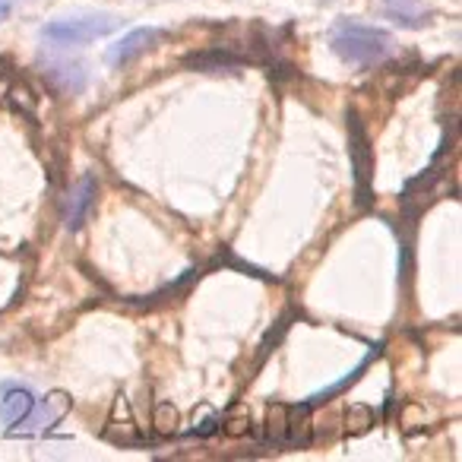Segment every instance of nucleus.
<instances>
[{
	"label": "nucleus",
	"instance_id": "nucleus-1",
	"mask_svg": "<svg viewBox=\"0 0 462 462\" xmlns=\"http://www.w3.org/2000/svg\"><path fill=\"white\" fill-rule=\"evenodd\" d=\"M329 48L339 60L352 67L383 64L393 54V35L380 26H365L358 20H339L329 29Z\"/></svg>",
	"mask_w": 462,
	"mask_h": 462
},
{
	"label": "nucleus",
	"instance_id": "nucleus-2",
	"mask_svg": "<svg viewBox=\"0 0 462 462\" xmlns=\"http://www.w3.org/2000/svg\"><path fill=\"white\" fill-rule=\"evenodd\" d=\"M124 26L121 16L115 14H86V16H64L42 26V39L51 45H86V42L105 39Z\"/></svg>",
	"mask_w": 462,
	"mask_h": 462
},
{
	"label": "nucleus",
	"instance_id": "nucleus-3",
	"mask_svg": "<svg viewBox=\"0 0 462 462\" xmlns=\"http://www.w3.org/2000/svg\"><path fill=\"white\" fill-rule=\"evenodd\" d=\"M348 159H352V171H355V197H358L361 209H367L374 203V187H371L374 155L367 149V134L355 111H348Z\"/></svg>",
	"mask_w": 462,
	"mask_h": 462
},
{
	"label": "nucleus",
	"instance_id": "nucleus-4",
	"mask_svg": "<svg viewBox=\"0 0 462 462\" xmlns=\"http://www.w3.org/2000/svg\"><path fill=\"white\" fill-rule=\"evenodd\" d=\"M35 402H39V399L32 396V390H29V386L0 383V418L7 421L10 434H14L16 428H23V424H26V418L32 415Z\"/></svg>",
	"mask_w": 462,
	"mask_h": 462
},
{
	"label": "nucleus",
	"instance_id": "nucleus-5",
	"mask_svg": "<svg viewBox=\"0 0 462 462\" xmlns=\"http://www.w3.org/2000/svg\"><path fill=\"white\" fill-rule=\"evenodd\" d=\"M96 178L92 174H86V178H79L77 184L70 187V193H67V203H64V222L70 231H79L86 225V218H89V209L92 203H96Z\"/></svg>",
	"mask_w": 462,
	"mask_h": 462
},
{
	"label": "nucleus",
	"instance_id": "nucleus-6",
	"mask_svg": "<svg viewBox=\"0 0 462 462\" xmlns=\"http://www.w3.org/2000/svg\"><path fill=\"white\" fill-rule=\"evenodd\" d=\"M159 39H162V32H159V29H152V26L134 29V32L124 35V39L117 42V45H111V48H108L105 60H108L111 67H127L130 60H136L140 54H146L149 48H152Z\"/></svg>",
	"mask_w": 462,
	"mask_h": 462
},
{
	"label": "nucleus",
	"instance_id": "nucleus-7",
	"mask_svg": "<svg viewBox=\"0 0 462 462\" xmlns=\"http://www.w3.org/2000/svg\"><path fill=\"white\" fill-rule=\"evenodd\" d=\"M380 352H383V342H377V346H371V348H367V355H365V358H361V361H358V365H355V367H352V371H348V374H346V377H339V380H336V383L323 386V390L310 393V396H308V399H304V405H308V409H314V405H323V402H329V399H333V396H339V393H342V390H346V386H352V383H355V380H358V377H361V374H365V371H367V367H371V361H374V358H377V355H380Z\"/></svg>",
	"mask_w": 462,
	"mask_h": 462
},
{
	"label": "nucleus",
	"instance_id": "nucleus-8",
	"mask_svg": "<svg viewBox=\"0 0 462 462\" xmlns=\"http://www.w3.org/2000/svg\"><path fill=\"white\" fill-rule=\"evenodd\" d=\"M67 409H70V399H67L64 393H54V396H48L42 405L35 402L32 415L26 418V424H23V430H26V434H35V430L51 428V424H58L60 418L67 415Z\"/></svg>",
	"mask_w": 462,
	"mask_h": 462
},
{
	"label": "nucleus",
	"instance_id": "nucleus-9",
	"mask_svg": "<svg viewBox=\"0 0 462 462\" xmlns=\"http://www.w3.org/2000/svg\"><path fill=\"white\" fill-rule=\"evenodd\" d=\"M383 14L399 29H424L428 26V7L424 0H383Z\"/></svg>",
	"mask_w": 462,
	"mask_h": 462
},
{
	"label": "nucleus",
	"instance_id": "nucleus-10",
	"mask_svg": "<svg viewBox=\"0 0 462 462\" xmlns=\"http://www.w3.org/2000/svg\"><path fill=\"white\" fill-rule=\"evenodd\" d=\"M266 437L273 443H289V405L282 402H273L270 411H266Z\"/></svg>",
	"mask_w": 462,
	"mask_h": 462
},
{
	"label": "nucleus",
	"instance_id": "nucleus-11",
	"mask_svg": "<svg viewBox=\"0 0 462 462\" xmlns=\"http://www.w3.org/2000/svg\"><path fill=\"white\" fill-rule=\"evenodd\" d=\"M289 443H298V447H308L310 443V409L308 405L289 409Z\"/></svg>",
	"mask_w": 462,
	"mask_h": 462
},
{
	"label": "nucleus",
	"instance_id": "nucleus-12",
	"mask_svg": "<svg viewBox=\"0 0 462 462\" xmlns=\"http://www.w3.org/2000/svg\"><path fill=\"white\" fill-rule=\"evenodd\" d=\"M48 77H51L54 83L64 86V89H70V92H79V86L73 83V77L83 79V83H86V70H83V64H51V70H48Z\"/></svg>",
	"mask_w": 462,
	"mask_h": 462
},
{
	"label": "nucleus",
	"instance_id": "nucleus-13",
	"mask_svg": "<svg viewBox=\"0 0 462 462\" xmlns=\"http://www.w3.org/2000/svg\"><path fill=\"white\" fill-rule=\"evenodd\" d=\"M174 424H178V411H174V405L162 402L159 409H155V428H159L162 434H174Z\"/></svg>",
	"mask_w": 462,
	"mask_h": 462
},
{
	"label": "nucleus",
	"instance_id": "nucleus-14",
	"mask_svg": "<svg viewBox=\"0 0 462 462\" xmlns=\"http://www.w3.org/2000/svg\"><path fill=\"white\" fill-rule=\"evenodd\" d=\"M348 424H352V434L367 430V424H374L371 409H365V405H355V409H348Z\"/></svg>",
	"mask_w": 462,
	"mask_h": 462
},
{
	"label": "nucleus",
	"instance_id": "nucleus-15",
	"mask_svg": "<svg viewBox=\"0 0 462 462\" xmlns=\"http://www.w3.org/2000/svg\"><path fill=\"white\" fill-rule=\"evenodd\" d=\"M285 329H289V320H279L276 333H270V336H266V339H263V346H260V361H263L266 355H270L273 348L279 346V339H282V333H285Z\"/></svg>",
	"mask_w": 462,
	"mask_h": 462
},
{
	"label": "nucleus",
	"instance_id": "nucleus-16",
	"mask_svg": "<svg viewBox=\"0 0 462 462\" xmlns=\"http://www.w3.org/2000/svg\"><path fill=\"white\" fill-rule=\"evenodd\" d=\"M247 428H251V421H247V418H235V421H228V424H225V430H228L231 437L245 434Z\"/></svg>",
	"mask_w": 462,
	"mask_h": 462
},
{
	"label": "nucleus",
	"instance_id": "nucleus-17",
	"mask_svg": "<svg viewBox=\"0 0 462 462\" xmlns=\"http://www.w3.org/2000/svg\"><path fill=\"white\" fill-rule=\"evenodd\" d=\"M216 428H218V415H209L203 424H199V428H193V434H199V437H209Z\"/></svg>",
	"mask_w": 462,
	"mask_h": 462
},
{
	"label": "nucleus",
	"instance_id": "nucleus-18",
	"mask_svg": "<svg viewBox=\"0 0 462 462\" xmlns=\"http://www.w3.org/2000/svg\"><path fill=\"white\" fill-rule=\"evenodd\" d=\"M10 14H14V4H4V0H0V23L7 20Z\"/></svg>",
	"mask_w": 462,
	"mask_h": 462
},
{
	"label": "nucleus",
	"instance_id": "nucleus-19",
	"mask_svg": "<svg viewBox=\"0 0 462 462\" xmlns=\"http://www.w3.org/2000/svg\"><path fill=\"white\" fill-rule=\"evenodd\" d=\"M4 4H14V7H16V0H4Z\"/></svg>",
	"mask_w": 462,
	"mask_h": 462
}]
</instances>
